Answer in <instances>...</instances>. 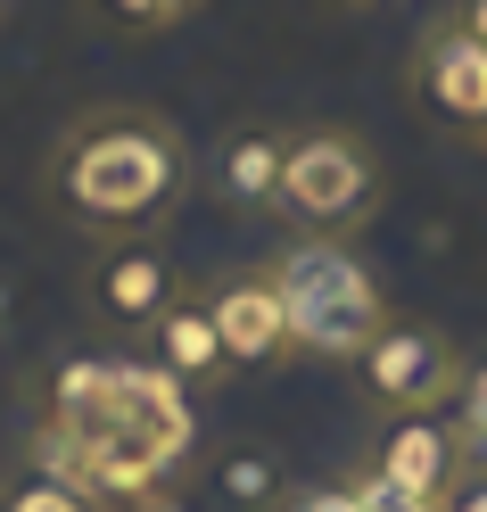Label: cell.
<instances>
[{
  "label": "cell",
  "instance_id": "10",
  "mask_svg": "<svg viewBox=\"0 0 487 512\" xmlns=\"http://www.w3.org/2000/svg\"><path fill=\"white\" fill-rule=\"evenodd\" d=\"M149 339H157V364H166L182 389L232 372V364H223V339H215V314H207V290H199V298H174V306L149 323Z\"/></svg>",
  "mask_w": 487,
  "mask_h": 512
},
{
  "label": "cell",
  "instance_id": "24",
  "mask_svg": "<svg viewBox=\"0 0 487 512\" xmlns=\"http://www.w3.org/2000/svg\"><path fill=\"white\" fill-rule=\"evenodd\" d=\"M479 141H487V124H479Z\"/></svg>",
  "mask_w": 487,
  "mask_h": 512
},
{
  "label": "cell",
  "instance_id": "20",
  "mask_svg": "<svg viewBox=\"0 0 487 512\" xmlns=\"http://www.w3.org/2000/svg\"><path fill=\"white\" fill-rule=\"evenodd\" d=\"M124 512H182V504H174V496H157V488H149V496H133V504H124Z\"/></svg>",
  "mask_w": 487,
  "mask_h": 512
},
{
  "label": "cell",
  "instance_id": "11",
  "mask_svg": "<svg viewBox=\"0 0 487 512\" xmlns=\"http://www.w3.org/2000/svg\"><path fill=\"white\" fill-rule=\"evenodd\" d=\"M281 149H289V133H273V124H248V133H232V141H223V157H215L223 199L273 207V199H281Z\"/></svg>",
  "mask_w": 487,
  "mask_h": 512
},
{
  "label": "cell",
  "instance_id": "15",
  "mask_svg": "<svg viewBox=\"0 0 487 512\" xmlns=\"http://www.w3.org/2000/svg\"><path fill=\"white\" fill-rule=\"evenodd\" d=\"M223 496H240V504H256V496H273V463H256V455H240V463H223Z\"/></svg>",
  "mask_w": 487,
  "mask_h": 512
},
{
  "label": "cell",
  "instance_id": "12",
  "mask_svg": "<svg viewBox=\"0 0 487 512\" xmlns=\"http://www.w3.org/2000/svg\"><path fill=\"white\" fill-rule=\"evenodd\" d=\"M0 496H9V512H91V496L75 488V479H50V471L17 479V488H0Z\"/></svg>",
  "mask_w": 487,
  "mask_h": 512
},
{
  "label": "cell",
  "instance_id": "22",
  "mask_svg": "<svg viewBox=\"0 0 487 512\" xmlns=\"http://www.w3.org/2000/svg\"><path fill=\"white\" fill-rule=\"evenodd\" d=\"M0 512H9V496H0Z\"/></svg>",
  "mask_w": 487,
  "mask_h": 512
},
{
  "label": "cell",
  "instance_id": "5",
  "mask_svg": "<svg viewBox=\"0 0 487 512\" xmlns=\"http://www.w3.org/2000/svg\"><path fill=\"white\" fill-rule=\"evenodd\" d=\"M355 372H364L372 405H388V413H430L438 397H454V389L471 380L446 331H430V323H397V314L372 331V347L355 356Z\"/></svg>",
  "mask_w": 487,
  "mask_h": 512
},
{
  "label": "cell",
  "instance_id": "17",
  "mask_svg": "<svg viewBox=\"0 0 487 512\" xmlns=\"http://www.w3.org/2000/svg\"><path fill=\"white\" fill-rule=\"evenodd\" d=\"M438 512H487V479H463V488H454Z\"/></svg>",
  "mask_w": 487,
  "mask_h": 512
},
{
  "label": "cell",
  "instance_id": "21",
  "mask_svg": "<svg viewBox=\"0 0 487 512\" xmlns=\"http://www.w3.org/2000/svg\"><path fill=\"white\" fill-rule=\"evenodd\" d=\"M355 9H380V0H355Z\"/></svg>",
  "mask_w": 487,
  "mask_h": 512
},
{
  "label": "cell",
  "instance_id": "2",
  "mask_svg": "<svg viewBox=\"0 0 487 512\" xmlns=\"http://www.w3.org/2000/svg\"><path fill=\"white\" fill-rule=\"evenodd\" d=\"M190 190V149L157 108H83L42 157V199L83 240H149Z\"/></svg>",
  "mask_w": 487,
  "mask_h": 512
},
{
  "label": "cell",
  "instance_id": "4",
  "mask_svg": "<svg viewBox=\"0 0 487 512\" xmlns=\"http://www.w3.org/2000/svg\"><path fill=\"white\" fill-rule=\"evenodd\" d=\"M298 232L347 240L380 215V157L364 133L347 124H314V133H289L281 149V199H273Z\"/></svg>",
  "mask_w": 487,
  "mask_h": 512
},
{
  "label": "cell",
  "instance_id": "16",
  "mask_svg": "<svg viewBox=\"0 0 487 512\" xmlns=\"http://www.w3.org/2000/svg\"><path fill=\"white\" fill-rule=\"evenodd\" d=\"M463 446L487 463V364L471 372V397H463Z\"/></svg>",
  "mask_w": 487,
  "mask_h": 512
},
{
  "label": "cell",
  "instance_id": "9",
  "mask_svg": "<svg viewBox=\"0 0 487 512\" xmlns=\"http://www.w3.org/2000/svg\"><path fill=\"white\" fill-rule=\"evenodd\" d=\"M372 471L388 479V488L421 496V504H446L454 488H463V430H438L430 413H397V430L380 438Z\"/></svg>",
  "mask_w": 487,
  "mask_h": 512
},
{
  "label": "cell",
  "instance_id": "1",
  "mask_svg": "<svg viewBox=\"0 0 487 512\" xmlns=\"http://www.w3.org/2000/svg\"><path fill=\"white\" fill-rule=\"evenodd\" d=\"M190 438H199V413H190V389L166 364L75 356L50 380V413L34 430V471L75 479L83 496L133 504L190 455Z\"/></svg>",
  "mask_w": 487,
  "mask_h": 512
},
{
  "label": "cell",
  "instance_id": "19",
  "mask_svg": "<svg viewBox=\"0 0 487 512\" xmlns=\"http://www.w3.org/2000/svg\"><path fill=\"white\" fill-rule=\"evenodd\" d=\"M454 17H463V25H471V34L487 42V0H463V9H454Z\"/></svg>",
  "mask_w": 487,
  "mask_h": 512
},
{
  "label": "cell",
  "instance_id": "23",
  "mask_svg": "<svg viewBox=\"0 0 487 512\" xmlns=\"http://www.w3.org/2000/svg\"><path fill=\"white\" fill-rule=\"evenodd\" d=\"M0 314H9V298H0Z\"/></svg>",
  "mask_w": 487,
  "mask_h": 512
},
{
  "label": "cell",
  "instance_id": "14",
  "mask_svg": "<svg viewBox=\"0 0 487 512\" xmlns=\"http://www.w3.org/2000/svg\"><path fill=\"white\" fill-rule=\"evenodd\" d=\"M347 504H355V512H438V504H421V496H405V488H388L380 471L347 479Z\"/></svg>",
  "mask_w": 487,
  "mask_h": 512
},
{
  "label": "cell",
  "instance_id": "18",
  "mask_svg": "<svg viewBox=\"0 0 487 512\" xmlns=\"http://www.w3.org/2000/svg\"><path fill=\"white\" fill-rule=\"evenodd\" d=\"M289 512H355V504H347V488H322V496H298Z\"/></svg>",
  "mask_w": 487,
  "mask_h": 512
},
{
  "label": "cell",
  "instance_id": "3",
  "mask_svg": "<svg viewBox=\"0 0 487 512\" xmlns=\"http://www.w3.org/2000/svg\"><path fill=\"white\" fill-rule=\"evenodd\" d=\"M273 290L289 306V339L306 356H364L372 331L388 323V298L380 281L355 265V248L322 240V232H298L289 248H273Z\"/></svg>",
  "mask_w": 487,
  "mask_h": 512
},
{
  "label": "cell",
  "instance_id": "13",
  "mask_svg": "<svg viewBox=\"0 0 487 512\" xmlns=\"http://www.w3.org/2000/svg\"><path fill=\"white\" fill-rule=\"evenodd\" d=\"M100 9H108L116 25H133V34H166V25H182V17H199L207 0H100Z\"/></svg>",
  "mask_w": 487,
  "mask_h": 512
},
{
  "label": "cell",
  "instance_id": "7",
  "mask_svg": "<svg viewBox=\"0 0 487 512\" xmlns=\"http://www.w3.org/2000/svg\"><path fill=\"white\" fill-rule=\"evenodd\" d=\"M207 314H215V339H223V364L232 372H256V364H281L289 347V306L273 290V273H223L207 290Z\"/></svg>",
  "mask_w": 487,
  "mask_h": 512
},
{
  "label": "cell",
  "instance_id": "6",
  "mask_svg": "<svg viewBox=\"0 0 487 512\" xmlns=\"http://www.w3.org/2000/svg\"><path fill=\"white\" fill-rule=\"evenodd\" d=\"M413 100L446 124H471V133L487 124V42L463 17H438L413 42Z\"/></svg>",
  "mask_w": 487,
  "mask_h": 512
},
{
  "label": "cell",
  "instance_id": "8",
  "mask_svg": "<svg viewBox=\"0 0 487 512\" xmlns=\"http://www.w3.org/2000/svg\"><path fill=\"white\" fill-rule=\"evenodd\" d=\"M182 290H174V265H166V248H149V240H116L100 265H91V314L100 323H124V331H141L157 323Z\"/></svg>",
  "mask_w": 487,
  "mask_h": 512
}]
</instances>
